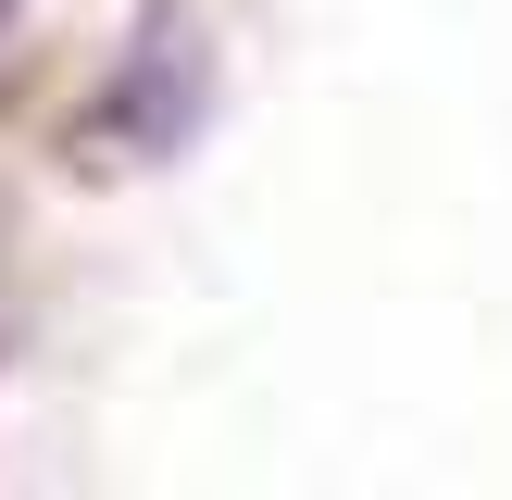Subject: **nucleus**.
I'll return each instance as SVG.
<instances>
[{"instance_id": "obj_2", "label": "nucleus", "mask_w": 512, "mask_h": 500, "mask_svg": "<svg viewBox=\"0 0 512 500\" xmlns=\"http://www.w3.org/2000/svg\"><path fill=\"white\" fill-rule=\"evenodd\" d=\"M0 25H13V0H0Z\"/></svg>"}, {"instance_id": "obj_1", "label": "nucleus", "mask_w": 512, "mask_h": 500, "mask_svg": "<svg viewBox=\"0 0 512 500\" xmlns=\"http://www.w3.org/2000/svg\"><path fill=\"white\" fill-rule=\"evenodd\" d=\"M213 125V38H200L188 0H150L125 63L100 75V113H88V163H175V150Z\"/></svg>"}]
</instances>
